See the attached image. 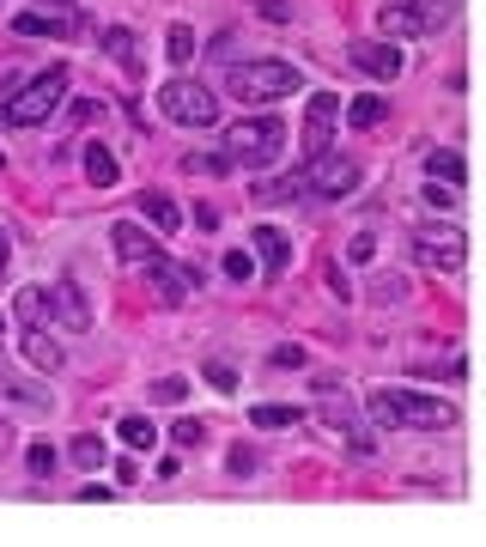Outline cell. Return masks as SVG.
Returning a JSON list of instances; mask_svg holds the SVG:
<instances>
[{
	"mask_svg": "<svg viewBox=\"0 0 486 547\" xmlns=\"http://www.w3.org/2000/svg\"><path fill=\"white\" fill-rule=\"evenodd\" d=\"M365 408H371V420L389 426V432H438V426L456 420V408L438 402V396H426V389H371Z\"/></svg>",
	"mask_w": 486,
	"mask_h": 547,
	"instance_id": "6da1fadb",
	"label": "cell"
},
{
	"mask_svg": "<svg viewBox=\"0 0 486 547\" xmlns=\"http://www.w3.org/2000/svg\"><path fill=\"white\" fill-rule=\"evenodd\" d=\"M61 98H67V67H43L37 80H25L7 104H0V128H37L61 110Z\"/></svg>",
	"mask_w": 486,
	"mask_h": 547,
	"instance_id": "7a4b0ae2",
	"label": "cell"
},
{
	"mask_svg": "<svg viewBox=\"0 0 486 547\" xmlns=\"http://www.w3.org/2000/svg\"><path fill=\"white\" fill-rule=\"evenodd\" d=\"M225 86H231V98H250V104H268V98H292L298 86H304V73L292 67V61H231V73H225Z\"/></svg>",
	"mask_w": 486,
	"mask_h": 547,
	"instance_id": "3957f363",
	"label": "cell"
},
{
	"mask_svg": "<svg viewBox=\"0 0 486 547\" xmlns=\"http://www.w3.org/2000/svg\"><path fill=\"white\" fill-rule=\"evenodd\" d=\"M377 25L383 37H438L456 25V0H383L377 7Z\"/></svg>",
	"mask_w": 486,
	"mask_h": 547,
	"instance_id": "277c9868",
	"label": "cell"
},
{
	"mask_svg": "<svg viewBox=\"0 0 486 547\" xmlns=\"http://www.w3.org/2000/svg\"><path fill=\"white\" fill-rule=\"evenodd\" d=\"M286 152V122L280 116H250L225 134V159L243 165V171H268L274 159Z\"/></svg>",
	"mask_w": 486,
	"mask_h": 547,
	"instance_id": "5b68a950",
	"label": "cell"
},
{
	"mask_svg": "<svg viewBox=\"0 0 486 547\" xmlns=\"http://www.w3.org/2000/svg\"><path fill=\"white\" fill-rule=\"evenodd\" d=\"M19 317H25V329H49L55 317H67L73 329H86L92 323V310H86V298H79V286H25L19 292Z\"/></svg>",
	"mask_w": 486,
	"mask_h": 547,
	"instance_id": "8992f818",
	"label": "cell"
},
{
	"mask_svg": "<svg viewBox=\"0 0 486 547\" xmlns=\"http://www.w3.org/2000/svg\"><path fill=\"white\" fill-rule=\"evenodd\" d=\"M158 110H165V122H183V128H213L219 98H213L201 80L177 73V80H165V86H158Z\"/></svg>",
	"mask_w": 486,
	"mask_h": 547,
	"instance_id": "52a82bcc",
	"label": "cell"
},
{
	"mask_svg": "<svg viewBox=\"0 0 486 547\" xmlns=\"http://www.w3.org/2000/svg\"><path fill=\"white\" fill-rule=\"evenodd\" d=\"M298 183H304V195H329V201H341V195L359 189V165L341 159V152H310V159L298 165Z\"/></svg>",
	"mask_w": 486,
	"mask_h": 547,
	"instance_id": "ba28073f",
	"label": "cell"
},
{
	"mask_svg": "<svg viewBox=\"0 0 486 547\" xmlns=\"http://www.w3.org/2000/svg\"><path fill=\"white\" fill-rule=\"evenodd\" d=\"M408 244H414V262H426V268H438V274L462 268V256H468V238H462L456 225H420Z\"/></svg>",
	"mask_w": 486,
	"mask_h": 547,
	"instance_id": "9c48e42d",
	"label": "cell"
},
{
	"mask_svg": "<svg viewBox=\"0 0 486 547\" xmlns=\"http://www.w3.org/2000/svg\"><path fill=\"white\" fill-rule=\"evenodd\" d=\"M140 268H146V280L158 286V298H165V304H183L189 292H201V268H177L171 256H158V250H152Z\"/></svg>",
	"mask_w": 486,
	"mask_h": 547,
	"instance_id": "30bf717a",
	"label": "cell"
},
{
	"mask_svg": "<svg viewBox=\"0 0 486 547\" xmlns=\"http://www.w3.org/2000/svg\"><path fill=\"white\" fill-rule=\"evenodd\" d=\"M347 55H353V67L371 73V80H401V67H408V55L395 49V37H359Z\"/></svg>",
	"mask_w": 486,
	"mask_h": 547,
	"instance_id": "8fae6325",
	"label": "cell"
},
{
	"mask_svg": "<svg viewBox=\"0 0 486 547\" xmlns=\"http://www.w3.org/2000/svg\"><path fill=\"white\" fill-rule=\"evenodd\" d=\"M335 116H341V98H335V92H316V98H310V116H304V159H310V152H329Z\"/></svg>",
	"mask_w": 486,
	"mask_h": 547,
	"instance_id": "7c38bea8",
	"label": "cell"
},
{
	"mask_svg": "<svg viewBox=\"0 0 486 547\" xmlns=\"http://www.w3.org/2000/svg\"><path fill=\"white\" fill-rule=\"evenodd\" d=\"M250 250L262 256L268 280H280V274L292 268V238H286V231H274V225H256V231H250Z\"/></svg>",
	"mask_w": 486,
	"mask_h": 547,
	"instance_id": "4fadbf2b",
	"label": "cell"
},
{
	"mask_svg": "<svg viewBox=\"0 0 486 547\" xmlns=\"http://www.w3.org/2000/svg\"><path fill=\"white\" fill-rule=\"evenodd\" d=\"M73 25H79V13H43V7H31V13L13 19V37H73Z\"/></svg>",
	"mask_w": 486,
	"mask_h": 547,
	"instance_id": "5bb4252c",
	"label": "cell"
},
{
	"mask_svg": "<svg viewBox=\"0 0 486 547\" xmlns=\"http://www.w3.org/2000/svg\"><path fill=\"white\" fill-rule=\"evenodd\" d=\"M140 219H146L152 231H165V238H171V231H183L177 201H171V195H158V189H146V195H140Z\"/></svg>",
	"mask_w": 486,
	"mask_h": 547,
	"instance_id": "9a60e30c",
	"label": "cell"
},
{
	"mask_svg": "<svg viewBox=\"0 0 486 547\" xmlns=\"http://www.w3.org/2000/svg\"><path fill=\"white\" fill-rule=\"evenodd\" d=\"M322 414H329V426H335V432L347 438V450H359V456H371V450H377V438H371V432H365V426H359V420H353V414L341 408V402H329Z\"/></svg>",
	"mask_w": 486,
	"mask_h": 547,
	"instance_id": "2e32d148",
	"label": "cell"
},
{
	"mask_svg": "<svg viewBox=\"0 0 486 547\" xmlns=\"http://www.w3.org/2000/svg\"><path fill=\"white\" fill-rule=\"evenodd\" d=\"M426 177H438V183H456V189H462V177H468L462 152H456V146H432V152H426Z\"/></svg>",
	"mask_w": 486,
	"mask_h": 547,
	"instance_id": "e0dca14e",
	"label": "cell"
},
{
	"mask_svg": "<svg viewBox=\"0 0 486 547\" xmlns=\"http://www.w3.org/2000/svg\"><path fill=\"white\" fill-rule=\"evenodd\" d=\"M110 244H116V256H122V262H146V256L158 250V244L146 238V231H140V225H128V219L110 231Z\"/></svg>",
	"mask_w": 486,
	"mask_h": 547,
	"instance_id": "ac0fdd59",
	"label": "cell"
},
{
	"mask_svg": "<svg viewBox=\"0 0 486 547\" xmlns=\"http://www.w3.org/2000/svg\"><path fill=\"white\" fill-rule=\"evenodd\" d=\"M86 177H92L98 189H110V183L122 177V165H116V152H110V146H98V140H86Z\"/></svg>",
	"mask_w": 486,
	"mask_h": 547,
	"instance_id": "d6986e66",
	"label": "cell"
},
{
	"mask_svg": "<svg viewBox=\"0 0 486 547\" xmlns=\"http://www.w3.org/2000/svg\"><path fill=\"white\" fill-rule=\"evenodd\" d=\"M19 347H25V359H31L37 371H61V347H55L43 329H25V341H19Z\"/></svg>",
	"mask_w": 486,
	"mask_h": 547,
	"instance_id": "ffe728a7",
	"label": "cell"
},
{
	"mask_svg": "<svg viewBox=\"0 0 486 547\" xmlns=\"http://www.w3.org/2000/svg\"><path fill=\"white\" fill-rule=\"evenodd\" d=\"M347 122H353V128H377V122H389V98H353V104H347Z\"/></svg>",
	"mask_w": 486,
	"mask_h": 547,
	"instance_id": "44dd1931",
	"label": "cell"
},
{
	"mask_svg": "<svg viewBox=\"0 0 486 547\" xmlns=\"http://www.w3.org/2000/svg\"><path fill=\"white\" fill-rule=\"evenodd\" d=\"M116 432H122V444H128V450H152V444H158V426H152L146 414H128Z\"/></svg>",
	"mask_w": 486,
	"mask_h": 547,
	"instance_id": "7402d4cb",
	"label": "cell"
},
{
	"mask_svg": "<svg viewBox=\"0 0 486 547\" xmlns=\"http://www.w3.org/2000/svg\"><path fill=\"white\" fill-rule=\"evenodd\" d=\"M183 171H189V177H225V171H231V159H225V152H189Z\"/></svg>",
	"mask_w": 486,
	"mask_h": 547,
	"instance_id": "603a6c76",
	"label": "cell"
},
{
	"mask_svg": "<svg viewBox=\"0 0 486 547\" xmlns=\"http://www.w3.org/2000/svg\"><path fill=\"white\" fill-rule=\"evenodd\" d=\"M298 195H304L298 171H292V177H268V183H256V201H298Z\"/></svg>",
	"mask_w": 486,
	"mask_h": 547,
	"instance_id": "cb8c5ba5",
	"label": "cell"
},
{
	"mask_svg": "<svg viewBox=\"0 0 486 547\" xmlns=\"http://www.w3.org/2000/svg\"><path fill=\"white\" fill-rule=\"evenodd\" d=\"M298 420H304L298 408H256V414H250L256 432H286V426H298Z\"/></svg>",
	"mask_w": 486,
	"mask_h": 547,
	"instance_id": "d4e9b609",
	"label": "cell"
},
{
	"mask_svg": "<svg viewBox=\"0 0 486 547\" xmlns=\"http://www.w3.org/2000/svg\"><path fill=\"white\" fill-rule=\"evenodd\" d=\"M104 55H110V61H122V67H134V31L110 25V31H104Z\"/></svg>",
	"mask_w": 486,
	"mask_h": 547,
	"instance_id": "484cf974",
	"label": "cell"
},
{
	"mask_svg": "<svg viewBox=\"0 0 486 547\" xmlns=\"http://www.w3.org/2000/svg\"><path fill=\"white\" fill-rule=\"evenodd\" d=\"M414 377H450V383H456V377H462V353H444V359H420V365H414Z\"/></svg>",
	"mask_w": 486,
	"mask_h": 547,
	"instance_id": "4316f807",
	"label": "cell"
},
{
	"mask_svg": "<svg viewBox=\"0 0 486 547\" xmlns=\"http://www.w3.org/2000/svg\"><path fill=\"white\" fill-rule=\"evenodd\" d=\"M73 462H79V468H104V438H98V432L73 438Z\"/></svg>",
	"mask_w": 486,
	"mask_h": 547,
	"instance_id": "83f0119b",
	"label": "cell"
},
{
	"mask_svg": "<svg viewBox=\"0 0 486 547\" xmlns=\"http://www.w3.org/2000/svg\"><path fill=\"white\" fill-rule=\"evenodd\" d=\"M165 55H171V61H189V55H195V31H189V25H171Z\"/></svg>",
	"mask_w": 486,
	"mask_h": 547,
	"instance_id": "f1b7e54d",
	"label": "cell"
},
{
	"mask_svg": "<svg viewBox=\"0 0 486 547\" xmlns=\"http://www.w3.org/2000/svg\"><path fill=\"white\" fill-rule=\"evenodd\" d=\"M420 195H426V207H456V201H462V189H456V183H438V177H426Z\"/></svg>",
	"mask_w": 486,
	"mask_h": 547,
	"instance_id": "f546056e",
	"label": "cell"
},
{
	"mask_svg": "<svg viewBox=\"0 0 486 547\" xmlns=\"http://www.w3.org/2000/svg\"><path fill=\"white\" fill-rule=\"evenodd\" d=\"M371 298H377V304H401V298H408V280H401V274H383V280L371 286Z\"/></svg>",
	"mask_w": 486,
	"mask_h": 547,
	"instance_id": "4dcf8cb0",
	"label": "cell"
},
{
	"mask_svg": "<svg viewBox=\"0 0 486 547\" xmlns=\"http://www.w3.org/2000/svg\"><path fill=\"white\" fill-rule=\"evenodd\" d=\"M171 444H183V450H201V444H207V426H201V420H177Z\"/></svg>",
	"mask_w": 486,
	"mask_h": 547,
	"instance_id": "1f68e13d",
	"label": "cell"
},
{
	"mask_svg": "<svg viewBox=\"0 0 486 547\" xmlns=\"http://www.w3.org/2000/svg\"><path fill=\"white\" fill-rule=\"evenodd\" d=\"M183 396H189L183 377H158V383H152V402H183Z\"/></svg>",
	"mask_w": 486,
	"mask_h": 547,
	"instance_id": "d6a6232c",
	"label": "cell"
},
{
	"mask_svg": "<svg viewBox=\"0 0 486 547\" xmlns=\"http://www.w3.org/2000/svg\"><path fill=\"white\" fill-rule=\"evenodd\" d=\"M225 274H231L237 286H243V280H250V274H256V262H250V250H231V256H225Z\"/></svg>",
	"mask_w": 486,
	"mask_h": 547,
	"instance_id": "836d02e7",
	"label": "cell"
},
{
	"mask_svg": "<svg viewBox=\"0 0 486 547\" xmlns=\"http://www.w3.org/2000/svg\"><path fill=\"white\" fill-rule=\"evenodd\" d=\"M25 462H31V475L43 481L49 468H55V450H49V444H31V450H25Z\"/></svg>",
	"mask_w": 486,
	"mask_h": 547,
	"instance_id": "e575fe53",
	"label": "cell"
},
{
	"mask_svg": "<svg viewBox=\"0 0 486 547\" xmlns=\"http://www.w3.org/2000/svg\"><path fill=\"white\" fill-rule=\"evenodd\" d=\"M377 256V238H371V231H359V238L347 244V262H371Z\"/></svg>",
	"mask_w": 486,
	"mask_h": 547,
	"instance_id": "d590c367",
	"label": "cell"
},
{
	"mask_svg": "<svg viewBox=\"0 0 486 547\" xmlns=\"http://www.w3.org/2000/svg\"><path fill=\"white\" fill-rule=\"evenodd\" d=\"M207 383H213V389H237V371H231V365H207Z\"/></svg>",
	"mask_w": 486,
	"mask_h": 547,
	"instance_id": "8d00e7d4",
	"label": "cell"
},
{
	"mask_svg": "<svg viewBox=\"0 0 486 547\" xmlns=\"http://www.w3.org/2000/svg\"><path fill=\"white\" fill-rule=\"evenodd\" d=\"M256 7H262V19H274V25H286V19H292L286 0H256Z\"/></svg>",
	"mask_w": 486,
	"mask_h": 547,
	"instance_id": "74e56055",
	"label": "cell"
},
{
	"mask_svg": "<svg viewBox=\"0 0 486 547\" xmlns=\"http://www.w3.org/2000/svg\"><path fill=\"white\" fill-rule=\"evenodd\" d=\"M329 286H335V298H353V286H347V268H341V262L329 268Z\"/></svg>",
	"mask_w": 486,
	"mask_h": 547,
	"instance_id": "f35d334b",
	"label": "cell"
},
{
	"mask_svg": "<svg viewBox=\"0 0 486 547\" xmlns=\"http://www.w3.org/2000/svg\"><path fill=\"white\" fill-rule=\"evenodd\" d=\"M274 365H304V347H274Z\"/></svg>",
	"mask_w": 486,
	"mask_h": 547,
	"instance_id": "ab89813d",
	"label": "cell"
},
{
	"mask_svg": "<svg viewBox=\"0 0 486 547\" xmlns=\"http://www.w3.org/2000/svg\"><path fill=\"white\" fill-rule=\"evenodd\" d=\"M7 262H13V231L0 225V268H7Z\"/></svg>",
	"mask_w": 486,
	"mask_h": 547,
	"instance_id": "60d3db41",
	"label": "cell"
},
{
	"mask_svg": "<svg viewBox=\"0 0 486 547\" xmlns=\"http://www.w3.org/2000/svg\"><path fill=\"white\" fill-rule=\"evenodd\" d=\"M43 13H73V0H37Z\"/></svg>",
	"mask_w": 486,
	"mask_h": 547,
	"instance_id": "b9f144b4",
	"label": "cell"
},
{
	"mask_svg": "<svg viewBox=\"0 0 486 547\" xmlns=\"http://www.w3.org/2000/svg\"><path fill=\"white\" fill-rule=\"evenodd\" d=\"M0 335H7V317H0Z\"/></svg>",
	"mask_w": 486,
	"mask_h": 547,
	"instance_id": "7bdbcfd3",
	"label": "cell"
}]
</instances>
